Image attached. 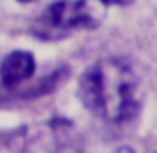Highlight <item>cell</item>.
I'll use <instances>...</instances> for the list:
<instances>
[{"instance_id":"obj_3","label":"cell","mask_w":157,"mask_h":153,"mask_svg":"<svg viewBox=\"0 0 157 153\" xmlns=\"http://www.w3.org/2000/svg\"><path fill=\"white\" fill-rule=\"evenodd\" d=\"M97 26L99 16L89 0H59L34 20L30 33L40 40H59L75 30Z\"/></svg>"},{"instance_id":"obj_1","label":"cell","mask_w":157,"mask_h":153,"mask_svg":"<svg viewBox=\"0 0 157 153\" xmlns=\"http://www.w3.org/2000/svg\"><path fill=\"white\" fill-rule=\"evenodd\" d=\"M139 77L123 59H103L81 77L78 97L93 115L123 123L139 113Z\"/></svg>"},{"instance_id":"obj_6","label":"cell","mask_w":157,"mask_h":153,"mask_svg":"<svg viewBox=\"0 0 157 153\" xmlns=\"http://www.w3.org/2000/svg\"><path fill=\"white\" fill-rule=\"evenodd\" d=\"M18 2H34V0H18Z\"/></svg>"},{"instance_id":"obj_4","label":"cell","mask_w":157,"mask_h":153,"mask_svg":"<svg viewBox=\"0 0 157 153\" xmlns=\"http://www.w3.org/2000/svg\"><path fill=\"white\" fill-rule=\"evenodd\" d=\"M36 63L34 56L26 51H14L2 59L0 63V85L4 89H16L26 83L34 75Z\"/></svg>"},{"instance_id":"obj_2","label":"cell","mask_w":157,"mask_h":153,"mask_svg":"<svg viewBox=\"0 0 157 153\" xmlns=\"http://www.w3.org/2000/svg\"><path fill=\"white\" fill-rule=\"evenodd\" d=\"M14 153H83V137L69 119L26 125L12 133Z\"/></svg>"},{"instance_id":"obj_5","label":"cell","mask_w":157,"mask_h":153,"mask_svg":"<svg viewBox=\"0 0 157 153\" xmlns=\"http://www.w3.org/2000/svg\"><path fill=\"white\" fill-rule=\"evenodd\" d=\"M101 2H103V4H109V6H111V4H115V6H125V4H129L131 0H101Z\"/></svg>"}]
</instances>
